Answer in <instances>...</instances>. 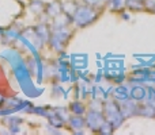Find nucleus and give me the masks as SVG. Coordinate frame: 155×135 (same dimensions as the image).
<instances>
[{"label":"nucleus","instance_id":"obj_5","mask_svg":"<svg viewBox=\"0 0 155 135\" xmlns=\"http://www.w3.org/2000/svg\"><path fill=\"white\" fill-rule=\"evenodd\" d=\"M125 4L128 5V8L131 10H142L144 7L142 0H125Z\"/></svg>","mask_w":155,"mask_h":135},{"label":"nucleus","instance_id":"obj_7","mask_svg":"<svg viewBox=\"0 0 155 135\" xmlns=\"http://www.w3.org/2000/svg\"><path fill=\"white\" fill-rule=\"evenodd\" d=\"M123 4H124L123 0H113V8H114V10L116 8H121Z\"/></svg>","mask_w":155,"mask_h":135},{"label":"nucleus","instance_id":"obj_1","mask_svg":"<svg viewBox=\"0 0 155 135\" xmlns=\"http://www.w3.org/2000/svg\"><path fill=\"white\" fill-rule=\"evenodd\" d=\"M146 95H147V89H146L144 87H142V85H136V87H134L131 89V92H129L131 99H134V100H136V101L144 100Z\"/></svg>","mask_w":155,"mask_h":135},{"label":"nucleus","instance_id":"obj_4","mask_svg":"<svg viewBox=\"0 0 155 135\" xmlns=\"http://www.w3.org/2000/svg\"><path fill=\"white\" fill-rule=\"evenodd\" d=\"M116 97L121 99V100H128L131 96H129V89H127L125 87H120L117 91H116Z\"/></svg>","mask_w":155,"mask_h":135},{"label":"nucleus","instance_id":"obj_6","mask_svg":"<svg viewBox=\"0 0 155 135\" xmlns=\"http://www.w3.org/2000/svg\"><path fill=\"white\" fill-rule=\"evenodd\" d=\"M144 5L147 8H150V10H154L155 11V0H146Z\"/></svg>","mask_w":155,"mask_h":135},{"label":"nucleus","instance_id":"obj_3","mask_svg":"<svg viewBox=\"0 0 155 135\" xmlns=\"http://www.w3.org/2000/svg\"><path fill=\"white\" fill-rule=\"evenodd\" d=\"M136 108L137 107L135 106L132 101H129V99H128V101L125 100V103H124V111H123V115H124V118H127V116H132V115H135L136 114Z\"/></svg>","mask_w":155,"mask_h":135},{"label":"nucleus","instance_id":"obj_2","mask_svg":"<svg viewBox=\"0 0 155 135\" xmlns=\"http://www.w3.org/2000/svg\"><path fill=\"white\" fill-rule=\"evenodd\" d=\"M136 114L142 115V116H146V118H155V107L153 106V104H150V103L146 104V106L137 107Z\"/></svg>","mask_w":155,"mask_h":135}]
</instances>
